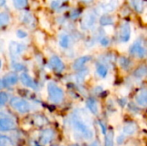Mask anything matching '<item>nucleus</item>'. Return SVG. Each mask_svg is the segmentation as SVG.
I'll return each mask as SVG.
<instances>
[{
  "mask_svg": "<svg viewBox=\"0 0 147 146\" xmlns=\"http://www.w3.org/2000/svg\"><path fill=\"white\" fill-rule=\"evenodd\" d=\"M72 127L85 139L90 140L94 137V130L90 118L80 110H76L71 115Z\"/></svg>",
  "mask_w": 147,
  "mask_h": 146,
  "instance_id": "obj_1",
  "label": "nucleus"
},
{
  "mask_svg": "<svg viewBox=\"0 0 147 146\" xmlns=\"http://www.w3.org/2000/svg\"><path fill=\"white\" fill-rule=\"evenodd\" d=\"M47 92L50 101L53 103H59L64 99V92L62 89L53 83H48Z\"/></svg>",
  "mask_w": 147,
  "mask_h": 146,
  "instance_id": "obj_2",
  "label": "nucleus"
},
{
  "mask_svg": "<svg viewBox=\"0 0 147 146\" xmlns=\"http://www.w3.org/2000/svg\"><path fill=\"white\" fill-rule=\"evenodd\" d=\"M9 103H10V106L14 109H16L17 112H19L21 114H26V113L29 112L31 109L30 104L26 100L20 98V97L11 98Z\"/></svg>",
  "mask_w": 147,
  "mask_h": 146,
  "instance_id": "obj_3",
  "label": "nucleus"
},
{
  "mask_svg": "<svg viewBox=\"0 0 147 146\" xmlns=\"http://www.w3.org/2000/svg\"><path fill=\"white\" fill-rule=\"evenodd\" d=\"M129 53L134 57L143 59L147 56V49L140 40H136L129 48Z\"/></svg>",
  "mask_w": 147,
  "mask_h": 146,
  "instance_id": "obj_4",
  "label": "nucleus"
},
{
  "mask_svg": "<svg viewBox=\"0 0 147 146\" xmlns=\"http://www.w3.org/2000/svg\"><path fill=\"white\" fill-rule=\"evenodd\" d=\"M26 45L23 43H18L16 41H11L9 46V54L12 58H17L26 50Z\"/></svg>",
  "mask_w": 147,
  "mask_h": 146,
  "instance_id": "obj_5",
  "label": "nucleus"
},
{
  "mask_svg": "<svg viewBox=\"0 0 147 146\" xmlns=\"http://www.w3.org/2000/svg\"><path fill=\"white\" fill-rule=\"evenodd\" d=\"M96 21V14L93 11H89L84 15L81 22V27L83 29H89L95 24Z\"/></svg>",
  "mask_w": 147,
  "mask_h": 146,
  "instance_id": "obj_6",
  "label": "nucleus"
},
{
  "mask_svg": "<svg viewBox=\"0 0 147 146\" xmlns=\"http://www.w3.org/2000/svg\"><path fill=\"white\" fill-rule=\"evenodd\" d=\"M16 128V122L13 119L5 116L3 117V115L1 116L0 119V130L1 132H7L10 131Z\"/></svg>",
  "mask_w": 147,
  "mask_h": 146,
  "instance_id": "obj_7",
  "label": "nucleus"
},
{
  "mask_svg": "<svg viewBox=\"0 0 147 146\" xmlns=\"http://www.w3.org/2000/svg\"><path fill=\"white\" fill-rule=\"evenodd\" d=\"M120 40L122 42H127L131 38V26L128 22H123L120 27Z\"/></svg>",
  "mask_w": 147,
  "mask_h": 146,
  "instance_id": "obj_8",
  "label": "nucleus"
},
{
  "mask_svg": "<svg viewBox=\"0 0 147 146\" xmlns=\"http://www.w3.org/2000/svg\"><path fill=\"white\" fill-rule=\"evenodd\" d=\"M55 133L53 129H45L41 132L40 136V144L42 145H47L54 139Z\"/></svg>",
  "mask_w": 147,
  "mask_h": 146,
  "instance_id": "obj_9",
  "label": "nucleus"
},
{
  "mask_svg": "<svg viewBox=\"0 0 147 146\" xmlns=\"http://www.w3.org/2000/svg\"><path fill=\"white\" fill-rule=\"evenodd\" d=\"M18 82V77L14 72H9L6 74L1 80V87H9L16 84Z\"/></svg>",
  "mask_w": 147,
  "mask_h": 146,
  "instance_id": "obj_10",
  "label": "nucleus"
},
{
  "mask_svg": "<svg viewBox=\"0 0 147 146\" xmlns=\"http://www.w3.org/2000/svg\"><path fill=\"white\" fill-rule=\"evenodd\" d=\"M49 66L53 71H58V72H61L65 70V64L58 56H55V55L51 57L49 60Z\"/></svg>",
  "mask_w": 147,
  "mask_h": 146,
  "instance_id": "obj_11",
  "label": "nucleus"
},
{
  "mask_svg": "<svg viewBox=\"0 0 147 146\" xmlns=\"http://www.w3.org/2000/svg\"><path fill=\"white\" fill-rule=\"evenodd\" d=\"M91 60V57L90 56H83V57H80L78 59H77L73 65H72V68L73 70L75 71H80L82 69H84V65Z\"/></svg>",
  "mask_w": 147,
  "mask_h": 146,
  "instance_id": "obj_12",
  "label": "nucleus"
},
{
  "mask_svg": "<svg viewBox=\"0 0 147 146\" xmlns=\"http://www.w3.org/2000/svg\"><path fill=\"white\" fill-rule=\"evenodd\" d=\"M20 81L22 82V83L28 87V88H31L34 89H37V85L34 83V81L32 79V77L28 74V73H22L20 75Z\"/></svg>",
  "mask_w": 147,
  "mask_h": 146,
  "instance_id": "obj_13",
  "label": "nucleus"
},
{
  "mask_svg": "<svg viewBox=\"0 0 147 146\" xmlns=\"http://www.w3.org/2000/svg\"><path fill=\"white\" fill-rule=\"evenodd\" d=\"M135 101L137 102V104L140 107L143 108H146L147 107V89H142L140 90L136 97H135Z\"/></svg>",
  "mask_w": 147,
  "mask_h": 146,
  "instance_id": "obj_14",
  "label": "nucleus"
},
{
  "mask_svg": "<svg viewBox=\"0 0 147 146\" xmlns=\"http://www.w3.org/2000/svg\"><path fill=\"white\" fill-rule=\"evenodd\" d=\"M122 132L126 136H132L137 132V125L134 122L126 123L122 128Z\"/></svg>",
  "mask_w": 147,
  "mask_h": 146,
  "instance_id": "obj_15",
  "label": "nucleus"
},
{
  "mask_svg": "<svg viewBox=\"0 0 147 146\" xmlns=\"http://www.w3.org/2000/svg\"><path fill=\"white\" fill-rule=\"evenodd\" d=\"M116 0H109V2L107 3H102L101 4V9H102L103 12L105 13H110V12H113L115 8H116Z\"/></svg>",
  "mask_w": 147,
  "mask_h": 146,
  "instance_id": "obj_16",
  "label": "nucleus"
},
{
  "mask_svg": "<svg viewBox=\"0 0 147 146\" xmlns=\"http://www.w3.org/2000/svg\"><path fill=\"white\" fill-rule=\"evenodd\" d=\"M86 106L89 108V110L93 114H97L99 112V108H98V103L97 102L93 99V98H89L86 102Z\"/></svg>",
  "mask_w": 147,
  "mask_h": 146,
  "instance_id": "obj_17",
  "label": "nucleus"
},
{
  "mask_svg": "<svg viewBox=\"0 0 147 146\" xmlns=\"http://www.w3.org/2000/svg\"><path fill=\"white\" fill-rule=\"evenodd\" d=\"M134 76L136 78H143L147 76V65H142L139 66L134 72Z\"/></svg>",
  "mask_w": 147,
  "mask_h": 146,
  "instance_id": "obj_18",
  "label": "nucleus"
},
{
  "mask_svg": "<svg viewBox=\"0 0 147 146\" xmlns=\"http://www.w3.org/2000/svg\"><path fill=\"white\" fill-rule=\"evenodd\" d=\"M71 43V38L66 34H62L59 36V45L63 48H68Z\"/></svg>",
  "mask_w": 147,
  "mask_h": 146,
  "instance_id": "obj_19",
  "label": "nucleus"
},
{
  "mask_svg": "<svg viewBox=\"0 0 147 146\" xmlns=\"http://www.w3.org/2000/svg\"><path fill=\"white\" fill-rule=\"evenodd\" d=\"M130 3L133 8L139 13L143 12L144 10V1L143 0H130Z\"/></svg>",
  "mask_w": 147,
  "mask_h": 146,
  "instance_id": "obj_20",
  "label": "nucleus"
},
{
  "mask_svg": "<svg viewBox=\"0 0 147 146\" xmlns=\"http://www.w3.org/2000/svg\"><path fill=\"white\" fill-rule=\"evenodd\" d=\"M96 71L101 77H106V76L108 75V68L105 65L102 63H98L96 65Z\"/></svg>",
  "mask_w": 147,
  "mask_h": 146,
  "instance_id": "obj_21",
  "label": "nucleus"
},
{
  "mask_svg": "<svg viewBox=\"0 0 147 146\" xmlns=\"http://www.w3.org/2000/svg\"><path fill=\"white\" fill-rule=\"evenodd\" d=\"M100 23L102 26L111 25L114 23V17L110 15H103L100 18Z\"/></svg>",
  "mask_w": 147,
  "mask_h": 146,
  "instance_id": "obj_22",
  "label": "nucleus"
},
{
  "mask_svg": "<svg viewBox=\"0 0 147 146\" xmlns=\"http://www.w3.org/2000/svg\"><path fill=\"white\" fill-rule=\"evenodd\" d=\"M9 21H10V18H9V15L8 13L2 12L0 14V25H1V27L8 25L9 23Z\"/></svg>",
  "mask_w": 147,
  "mask_h": 146,
  "instance_id": "obj_23",
  "label": "nucleus"
},
{
  "mask_svg": "<svg viewBox=\"0 0 147 146\" xmlns=\"http://www.w3.org/2000/svg\"><path fill=\"white\" fill-rule=\"evenodd\" d=\"M131 61L129 60V59L126 58V57H121L119 59V65H121V67L124 70H127L130 67L131 65Z\"/></svg>",
  "mask_w": 147,
  "mask_h": 146,
  "instance_id": "obj_24",
  "label": "nucleus"
},
{
  "mask_svg": "<svg viewBox=\"0 0 147 146\" xmlns=\"http://www.w3.org/2000/svg\"><path fill=\"white\" fill-rule=\"evenodd\" d=\"M12 1H13L14 6L17 9H24L28 5V0H12Z\"/></svg>",
  "mask_w": 147,
  "mask_h": 146,
  "instance_id": "obj_25",
  "label": "nucleus"
},
{
  "mask_svg": "<svg viewBox=\"0 0 147 146\" xmlns=\"http://www.w3.org/2000/svg\"><path fill=\"white\" fill-rule=\"evenodd\" d=\"M114 145V133L109 132L105 135V146H113Z\"/></svg>",
  "mask_w": 147,
  "mask_h": 146,
  "instance_id": "obj_26",
  "label": "nucleus"
},
{
  "mask_svg": "<svg viewBox=\"0 0 147 146\" xmlns=\"http://www.w3.org/2000/svg\"><path fill=\"white\" fill-rule=\"evenodd\" d=\"M22 22L29 25L33 22V16L30 13L28 12H24L22 14Z\"/></svg>",
  "mask_w": 147,
  "mask_h": 146,
  "instance_id": "obj_27",
  "label": "nucleus"
},
{
  "mask_svg": "<svg viewBox=\"0 0 147 146\" xmlns=\"http://www.w3.org/2000/svg\"><path fill=\"white\" fill-rule=\"evenodd\" d=\"M0 146H11L10 139L6 136L2 135L0 137Z\"/></svg>",
  "mask_w": 147,
  "mask_h": 146,
  "instance_id": "obj_28",
  "label": "nucleus"
},
{
  "mask_svg": "<svg viewBox=\"0 0 147 146\" xmlns=\"http://www.w3.org/2000/svg\"><path fill=\"white\" fill-rule=\"evenodd\" d=\"M8 95L5 93V92H1L0 93V105H1V107H3L4 105H5V103L7 102V101H8Z\"/></svg>",
  "mask_w": 147,
  "mask_h": 146,
  "instance_id": "obj_29",
  "label": "nucleus"
},
{
  "mask_svg": "<svg viewBox=\"0 0 147 146\" xmlns=\"http://www.w3.org/2000/svg\"><path fill=\"white\" fill-rule=\"evenodd\" d=\"M80 71H81V72L78 74V76L77 78H78V81L79 83H82L84 81V78L85 77V76L88 74V70L87 69H82Z\"/></svg>",
  "mask_w": 147,
  "mask_h": 146,
  "instance_id": "obj_30",
  "label": "nucleus"
},
{
  "mask_svg": "<svg viewBox=\"0 0 147 146\" xmlns=\"http://www.w3.org/2000/svg\"><path fill=\"white\" fill-rule=\"evenodd\" d=\"M100 43H101V45H102V46H109V45L110 41H109V38H108V37L103 36V37H102V38H101V40H100Z\"/></svg>",
  "mask_w": 147,
  "mask_h": 146,
  "instance_id": "obj_31",
  "label": "nucleus"
},
{
  "mask_svg": "<svg viewBox=\"0 0 147 146\" xmlns=\"http://www.w3.org/2000/svg\"><path fill=\"white\" fill-rule=\"evenodd\" d=\"M16 35H17V37L20 38V39H23V38H26V37H27L28 34H27L25 31L19 29V30H17V32H16Z\"/></svg>",
  "mask_w": 147,
  "mask_h": 146,
  "instance_id": "obj_32",
  "label": "nucleus"
},
{
  "mask_svg": "<svg viewBox=\"0 0 147 146\" xmlns=\"http://www.w3.org/2000/svg\"><path fill=\"white\" fill-rule=\"evenodd\" d=\"M60 4H61V1L60 0H53L52 2V3H51V6H52L53 9H58L60 6Z\"/></svg>",
  "mask_w": 147,
  "mask_h": 146,
  "instance_id": "obj_33",
  "label": "nucleus"
},
{
  "mask_svg": "<svg viewBox=\"0 0 147 146\" xmlns=\"http://www.w3.org/2000/svg\"><path fill=\"white\" fill-rule=\"evenodd\" d=\"M13 67L15 68V70H16V71H22V70H24V69H25L24 65H22V64H19V63H15V64L13 65Z\"/></svg>",
  "mask_w": 147,
  "mask_h": 146,
  "instance_id": "obj_34",
  "label": "nucleus"
},
{
  "mask_svg": "<svg viewBox=\"0 0 147 146\" xmlns=\"http://www.w3.org/2000/svg\"><path fill=\"white\" fill-rule=\"evenodd\" d=\"M78 15H79V12H78V10H73V11L71 13V18H77Z\"/></svg>",
  "mask_w": 147,
  "mask_h": 146,
  "instance_id": "obj_35",
  "label": "nucleus"
},
{
  "mask_svg": "<svg viewBox=\"0 0 147 146\" xmlns=\"http://www.w3.org/2000/svg\"><path fill=\"white\" fill-rule=\"evenodd\" d=\"M99 124H100V126H101V127H102V133H103L104 135H106V134H107V130H106V126H105V125H104L102 122H99Z\"/></svg>",
  "mask_w": 147,
  "mask_h": 146,
  "instance_id": "obj_36",
  "label": "nucleus"
},
{
  "mask_svg": "<svg viewBox=\"0 0 147 146\" xmlns=\"http://www.w3.org/2000/svg\"><path fill=\"white\" fill-rule=\"evenodd\" d=\"M124 139H125V138H124V135H120L119 137H118V139H117V142H118V144H122L123 142H124Z\"/></svg>",
  "mask_w": 147,
  "mask_h": 146,
  "instance_id": "obj_37",
  "label": "nucleus"
},
{
  "mask_svg": "<svg viewBox=\"0 0 147 146\" xmlns=\"http://www.w3.org/2000/svg\"><path fill=\"white\" fill-rule=\"evenodd\" d=\"M90 146H101V145H100V144H99L97 141H95V142H93V143H92V144H91Z\"/></svg>",
  "mask_w": 147,
  "mask_h": 146,
  "instance_id": "obj_38",
  "label": "nucleus"
},
{
  "mask_svg": "<svg viewBox=\"0 0 147 146\" xmlns=\"http://www.w3.org/2000/svg\"><path fill=\"white\" fill-rule=\"evenodd\" d=\"M6 0H0V6H3L5 4Z\"/></svg>",
  "mask_w": 147,
  "mask_h": 146,
  "instance_id": "obj_39",
  "label": "nucleus"
},
{
  "mask_svg": "<svg viewBox=\"0 0 147 146\" xmlns=\"http://www.w3.org/2000/svg\"><path fill=\"white\" fill-rule=\"evenodd\" d=\"M93 0H82V2L83 3H91Z\"/></svg>",
  "mask_w": 147,
  "mask_h": 146,
  "instance_id": "obj_40",
  "label": "nucleus"
},
{
  "mask_svg": "<svg viewBox=\"0 0 147 146\" xmlns=\"http://www.w3.org/2000/svg\"><path fill=\"white\" fill-rule=\"evenodd\" d=\"M70 146H79L78 145H70Z\"/></svg>",
  "mask_w": 147,
  "mask_h": 146,
  "instance_id": "obj_41",
  "label": "nucleus"
}]
</instances>
